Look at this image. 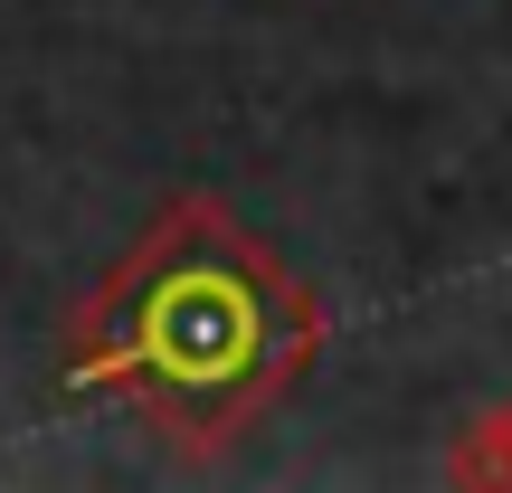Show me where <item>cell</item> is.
<instances>
[{
    "instance_id": "1",
    "label": "cell",
    "mask_w": 512,
    "mask_h": 493,
    "mask_svg": "<svg viewBox=\"0 0 512 493\" xmlns=\"http://www.w3.org/2000/svg\"><path fill=\"white\" fill-rule=\"evenodd\" d=\"M275 294L256 266H171L152 275L143 323H133V361L181 399H238L247 380H266L275 361Z\"/></svg>"
}]
</instances>
